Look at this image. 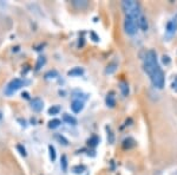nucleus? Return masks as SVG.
<instances>
[{
  "instance_id": "nucleus-17",
  "label": "nucleus",
  "mask_w": 177,
  "mask_h": 175,
  "mask_svg": "<svg viewBox=\"0 0 177 175\" xmlns=\"http://www.w3.org/2000/svg\"><path fill=\"white\" fill-rule=\"evenodd\" d=\"M85 170H86V167L84 165H77V166L72 167V173H75V174H83Z\"/></svg>"
},
{
  "instance_id": "nucleus-30",
  "label": "nucleus",
  "mask_w": 177,
  "mask_h": 175,
  "mask_svg": "<svg viewBox=\"0 0 177 175\" xmlns=\"http://www.w3.org/2000/svg\"><path fill=\"white\" fill-rule=\"evenodd\" d=\"M91 36H92L93 37V40H94V42H98V40H99V37H97V36H96V33H91Z\"/></svg>"
},
{
  "instance_id": "nucleus-29",
  "label": "nucleus",
  "mask_w": 177,
  "mask_h": 175,
  "mask_svg": "<svg viewBox=\"0 0 177 175\" xmlns=\"http://www.w3.org/2000/svg\"><path fill=\"white\" fill-rule=\"evenodd\" d=\"M171 86H172V90H175V91L177 92V77L175 78V81L172 82V85H171Z\"/></svg>"
},
{
  "instance_id": "nucleus-1",
  "label": "nucleus",
  "mask_w": 177,
  "mask_h": 175,
  "mask_svg": "<svg viewBox=\"0 0 177 175\" xmlns=\"http://www.w3.org/2000/svg\"><path fill=\"white\" fill-rule=\"evenodd\" d=\"M160 68V64L157 61V54L154 50H149L145 52V56L143 58V69L145 71V74L149 76L150 74H152L156 69Z\"/></svg>"
},
{
  "instance_id": "nucleus-18",
  "label": "nucleus",
  "mask_w": 177,
  "mask_h": 175,
  "mask_svg": "<svg viewBox=\"0 0 177 175\" xmlns=\"http://www.w3.org/2000/svg\"><path fill=\"white\" fill-rule=\"evenodd\" d=\"M106 133H108V141L110 145H114L115 143V134L112 129L110 127H106Z\"/></svg>"
},
{
  "instance_id": "nucleus-23",
  "label": "nucleus",
  "mask_w": 177,
  "mask_h": 175,
  "mask_svg": "<svg viewBox=\"0 0 177 175\" xmlns=\"http://www.w3.org/2000/svg\"><path fill=\"white\" fill-rule=\"evenodd\" d=\"M56 77H58V71L57 70H50L45 74L46 79H51V78H56Z\"/></svg>"
},
{
  "instance_id": "nucleus-31",
  "label": "nucleus",
  "mask_w": 177,
  "mask_h": 175,
  "mask_svg": "<svg viewBox=\"0 0 177 175\" xmlns=\"http://www.w3.org/2000/svg\"><path fill=\"white\" fill-rule=\"evenodd\" d=\"M23 97H25V98H30V96H29V93H27V92H24L23 93Z\"/></svg>"
},
{
  "instance_id": "nucleus-5",
  "label": "nucleus",
  "mask_w": 177,
  "mask_h": 175,
  "mask_svg": "<svg viewBox=\"0 0 177 175\" xmlns=\"http://www.w3.org/2000/svg\"><path fill=\"white\" fill-rule=\"evenodd\" d=\"M138 20L131 17H125L124 19V31L129 34V36H135L138 30Z\"/></svg>"
},
{
  "instance_id": "nucleus-27",
  "label": "nucleus",
  "mask_w": 177,
  "mask_h": 175,
  "mask_svg": "<svg viewBox=\"0 0 177 175\" xmlns=\"http://www.w3.org/2000/svg\"><path fill=\"white\" fill-rule=\"evenodd\" d=\"M17 149H18V150L20 152V154H21L23 156H26V149H25V148H24V147H23L21 145H17Z\"/></svg>"
},
{
  "instance_id": "nucleus-13",
  "label": "nucleus",
  "mask_w": 177,
  "mask_h": 175,
  "mask_svg": "<svg viewBox=\"0 0 177 175\" xmlns=\"http://www.w3.org/2000/svg\"><path fill=\"white\" fill-rule=\"evenodd\" d=\"M63 121L66 122V123L70 124V125H76V124H77V120H76V117H73L72 115H69V114L63 115Z\"/></svg>"
},
{
  "instance_id": "nucleus-11",
  "label": "nucleus",
  "mask_w": 177,
  "mask_h": 175,
  "mask_svg": "<svg viewBox=\"0 0 177 175\" xmlns=\"http://www.w3.org/2000/svg\"><path fill=\"white\" fill-rule=\"evenodd\" d=\"M119 90L122 92V95H123L124 97H126V96H129V93H130V88H129V84L126 83V82H121L119 83Z\"/></svg>"
},
{
  "instance_id": "nucleus-4",
  "label": "nucleus",
  "mask_w": 177,
  "mask_h": 175,
  "mask_svg": "<svg viewBox=\"0 0 177 175\" xmlns=\"http://www.w3.org/2000/svg\"><path fill=\"white\" fill-rule=\"evenodd\" d=\"M25 81L21 79V78H14V79H12L10 83L6 85V88H5V95L6 96H12L13 93H16L20 88H23L24 85H25Z\"/></svg>"
},
{
  "instance_id": "nucleus-2",
  "label": "nucleus",
  "mask_w": 177,
  "mask_h": 175,
  "mask_svg": "<svg viewBox=\"0 0 177 175\" xmlns=\"http://www.w3.org/2000/svg\"><path fill=\"white\" fill-rule=\"evenodd\" d=\"M122 8H123L125 17H131L138 20L142 17V10H140V5L137 1L133 0H125L122 2Z\"/></svg>"
},
{
  "instance_id": "nucleus-16",
  "label": "nucleus",
  "mask_w": 177,
  "mask_h": 175,
  "mask_svg": "<svg viewBox=\"0 0 177 175\" xmlns=\"http://www.w3.org/2000/svg\"><path fill=\"white\" fill-rule=\"evenodd\" d=\"M118 68V64L116 63V62H111V63H109V65L106 66L105 69V74H108V75H111V74H114L116 70Z\"/></svg>"
},
{
  "instance_id": "nucleus-14",
  "label": "nucleus",
  "mask_w": 177,
  "mask_h": 175,
  "mask_svg": "<svg viewBox=\"0 0 177 175\" xmlns=\"http://www.w3.org/2000/svg\"><path fill=\"white\" fill-rule=\"evenodd\" d=\"M99 141H100L99 136H97V135H92V136L87 140V145L91 147V148H94V147H97V145H99Z\"/></svg>"
},
{
  "instance_id": "nucleus-10",
  "label": "nucleus",
  "mask_w": 177,
  "mask_h": 175,
  "mask_svg": "<svg viewBox=\"0 0 177 175\" xmlns=\"http://www.w3.org/2000/svg\"><path fill=\"white\" fill-rule=\"evenodd\" d=\"M138 27L142 31H148V29H149V23H148V19H146L145 15L142 14V17L138 19Z\"/></svg>"
},
{
  "instance_id": "nucleus-6",
  "label": "nucleus",
  "mask_w": 177,
  "mask_h": 175,
  "mask_svg": "<svg viewBox=\"0 0 177 175\" xmlns=\"http://www.w3.org/2000/svg\"><path fill=\"white\" fill-rule=\"evenodd\" d=\"M176 32H177V20L176 19H172V20H170L169 23L167 24L165 34H167V37L171 38Z\"/></svg>"
},
{
  "instance_id": "nucleus-8",
  "label": "nucleus",
  "mask_w": 177,
  "mask_h": 175,
  "mask_svg": "<svg viewBox=\"0 0 177 175\" xmlns=\"http://www.w3.org/2000/svg\"><path fill=\"white\" fill-rule=\"evenodd\" d=\"M83 109H84V102H83V101H80V99H73V101H72V103H71V110H72L75 114L80 113Z\"/></svg>"
},
{
  "instance_id": "nucleus-15",
  "label": "nucleus",
  "mask_w": 177,
  "mask_h": 175,
  "mask_svg": "<svg viewBox=\"0 0 177 175\" xmlns=\"http://www.w3.org/2000/svg\"><path fill=\"white\" fill-rule=\"evenodd\" d=\"M105 104L109 108H115L116 105V98L114 93H108V96L105 97Z\"/></svg>"
},
{
  "instance_id": "nucleus-19",
  "label": "nucleus",
  "mask_w": 177,
  "mask_h": 175,
  "mask_svg": "<svg viewBox=\"0 0 177 175\" xmlns=\"http://www.w3.org/2000/svg\"><path fill=\"white\" fill-rule=\"evenodd\" d=\"M60 124H62V121H60V120L53 118V120H51V121L48 122V128H50V129H56V128H58Z\"/></svg>"
},
{
  "instance_id": "nucleus-22",
  "label": "nucleus",
  "mask_w": 177,
  "mask_h": 175,
  "mask_svg": "<svg viewBox=\"0 0 177 175\" xmlns=\"http://www.w3.org/2000/svg\"><path fill=\"white\" fill-rule=\"evenodd\" d=\"M56 140L60 143V145H69V141L65 138V137L63 136V135H60V134H57L56 135Z\"/></svg>"
},
{
  "instance_id": "nucleus-7",
  "label": "nucleus",
  "mask_w": 177,
  "mask_h": 175,
  "mask_svg": "<svg viewBox=\"0 0 177 175\" xmlns=\"http://www.w3.org/2000/svg\"><path fill=\"white\" fill-rule=\"evenodd\" d=\"M31 109L36 113H40L44 109V102L39 97H36L31 101Z\"/></svg>"
},
{
  "instance_id": "nucleus-26",
  "label": "nucleus",
  "mask_w": 177,
  "mask_h": 175,
  "mask_svg": "<svg viewBox=\"0 0 177 175\" xmlns=\"http://www.w3.org/2000/svg\"><path fill=\"white\" fill-rule=\"evenodd\" d=\"M73 5L78 8H84L89 5V2H87V1H80V2H79L78 0H75V1H73Z\"/></svg>"
},
{
  "instance_id": "nucleus-20",
  "label": "nucleus",
  "mask_w": 177,
  "mask_h": 175,
  "mask_svg": "<svg viewBox=\"0 0 177 175\" xmlns=\"http://www.w3.org/2000/svg\"><path fill=\"white\" fill-rule=\"evenodd\" d=\"M60 168H62L63 172L67 170V157H66V155H62V157H60Z\"/></svg>"
},
{
  "instance_id": "nucleus-12",
  "label": "nucleus",
  "mask_w": 177,
  "mask_h": 175,
  "mask_svg": "<svg viewBox=\"0 0 177 175\" xmlns=\"http://www.w3.org/2000/svg\"><path fill=\"white\" fill-rule=\"evenodd\" d=\"M84 74V69L83 68H79V66H76V68L71 69L69 72H67V75L71 77H75V76H82Z\"/></svg>"
},
{
  "instance_id": "nucleus-24",
  "label": "nucleus",
  "mask_w": 177,
  "mask_h": 175,
  "mask_svg": "<svg viewBox=\"0 0 177 175\" xmlns=\"http://www.w3.org/2000/svg\"><path fill=\"white\" fill-rule=\"evenodd\" d=\"M48 153H50V159H51V161L53 162L54 160H56V148H54L52 145H48Z\"/></svg>"
},
{
  "instance_id": "nucleus-28",
  "label": "nucleus",
  "mask_w": 177,
  "mask_h": 175,
  "mask_svg": "<svg viewBox=\"0 0 177 175\" xmlns=\"http://www.w3.org/2000/svg\"><path fill=\"white\" fill-rule=\"evenodd\" d=\"M162 58H163L162 61H163V63H164L165 65H168V64H170V62H171V59H170L169 56H165V54H164V56H163Z\"/></svg>"
},
{
  "instance_id": "nucleus-21",
  "label": "nucleus",
  "mask_w": 177,
  "mask_h": 175,
  "mask_svg": "<svg viewBox=\"0 0 177 175\" xmlns=\"http://www.w3.org/2000/svg\"><path fill=\"white\" fill-rule=\"evenodd\" d=\"M45 63H46V58H45V57H43V56H40V57L38 58V62H37V64H36V70H37V71H39V70L41 69V66H43Z\"/></svg>"
},
{
  "instance_id": "nucleus-3",
  "label": "nucleus",
  "mask_w": 177,
  "mask_h": 175,
  "mask_svg": "<svg viewBox=\"0 0 177 175\" xmlns=\"http://www.w3.org/2000/svg\"><path fill=\"white\" fill-rule=\"evenodd\" d=\"M149 78L151 81V84L154 85L156 89H163L164 84H165V75L163 72L162 68L160 66L158 69H156L152 74L149 75Z\"/></svg>"
},
{
  "instance_id": "nucleus-9",
  "label": "nucleus",
  "mask_w": 177,
  "mask_h": 175,
  "mask_svg": "<svg viewBox=\"0 0 177 175\" xmlns=\"http://www.w3.org/2000/svg\"><path fill=\"white\" fill-rule=\"evenodd\" d=\"M137 145V142L135 141V138H132V137H126V138H124L123 142H122V145H123L124 149H131V148H135Z\"/></svg>"
},
{
  "instance_id": "nucleus-25",
  "label": "nucleus",
  "mask_w": 177,
  "mask_h": 175,
  "mask_svg": "<svg viewBox=\"0 0 177 175\" xmlns=\"http://www.w3.org/2000/svg\"><path fill=\"white\" fill-rule=\"evenodd\" d=\"M60 111V107L59 105H52L48 109V115H57Z\"/></svg>"
}]
</instances>
